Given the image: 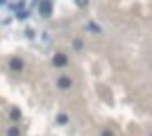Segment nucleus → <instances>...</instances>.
<instances>
[{"mask_svg": "<svg viewBox=\"0 0 152 136\" xmlns=\"http://www.w3.org/2000/svg\"><path fill=\"white\" fill-rule=\"evenodd\" d=\"M66 64H68V57H66L64 52H55V55H52V66H55V68H64Z\"/></svg>", "mask_w": 152, "mask_h": 136, "instance_id": "f257e3e1", "label": "nucleus"}, {"mask_svg": "<svg viewBox=\"0 0 152 136\" xmlns=\"http://www.w3.org/2000/svg\"><path fill=\"white\" fill-rule=\"evenodd\" d=\"M39 14L45 16V18L52 14V2H50V0H41V2H39Z\"/></svg>", "mask_w": 152, "mask_h": 136, "instance_id": "f03ea898", "label": "nucleus"}, {"mask_svg": "<svg viewBox=\"0 0 152 136\" xmlns=\"http://www.w3.org/2000/svg\"><path fill=\"white\" fill-rule=\"evenodd\" d=\"M23 68H25V64H23V59H20V57H12V59H9V71L20 73Z\"/></svg>", "mask_w": 152, "mask_h": 136, "instance_id": "7ed1b4c3", "label": "nucleus"}, {"mask_svg": "<svg viewBox=\"0 0 152 136\" xmlns=\"http://www.w3.org/2000/svg\"><path fill=\"white\" fill-rule=\"evenodd\" d=\"M57 86H59L61 91H68L70 86H73V79H70V77H66V75H61V77L57 79Z\"/></svg>", "mask_w": 152, "mask_h": 136, "instance_id": "20e7f679", "label": "nucleus"}, {"mask_svg": "<svg viewBox=\"0 0 152 136\" xmlns=\"http://www.w3.org/2000/svg\"><path fill=\"white\" fill-rule=\"evenodd\" d=\"M20 116H23V113H20V109H18V107H14V109L9 111V118H12L14 123H18V120H20Z\"/></svg>", "mask_w": 152, "mask_h": 136, "instance_id": "39448f33", "label": "nucleus"}, {"mask_svg": "<svg viewBox=\"0 0 152 136\" xmlns=\"http://www.w3.org/2000/svg\"><path fill=\"white\" fill-rule=\"evenodd\" d=\"M7 136H20V129H18V125H12V127L7 129Z\"/></svg>", "mask_w": 152, "mask_h": 136, "instance_id": "423d86ee", "label": "nucleus"}, {"mask_svg": "<svg viewBox=\"0 0 152 136\" xmlns=\"http://www.w3.org/2000/svg\"><path fill=\"white\" fill-rule=\"evenodd\" d=\"M57 123L59 125H66V123H68V116H66V113H59V116H57Z\"/></svg>", "mask_w": 152, "mask_h": 136, "instance_id": "0eeeda50", "label": "nucleus"}, {"mask_svg": "<svg viewBox=\"0 0 152 136\" xmlns=\"http://www.w3.org/2000/svg\"><path fill=\"white\" fill-rule=\"evenodd\" d=\"M86 27H89V32H93V34H100V27L95 25V23H89Z\"/></svg>", "mask_w": 152, "mask_h": 136, "instance_id": "6e6552de", "label": "nucleus"}, {"mask_svg": "<svg viewBox=\"0 0 152 136\" xmlns=\"http://www.w3.org/2000/svg\"><path fill=\"white\" fill-rule=\"evenodd\" d=\"M73 48H75V50H82V39H73Z\"/></svg>", "mask_w": 152, "mask_h": 136, "instance_id": "1a4fd4ad", "label": "nucleus"}, {"mask_svg": "<svg viewBox=\"0 0 152 136\" xmlns=\"http://www.w3.org/2000/svg\"><path fill=\"white\" fill-rule=\"evenodd\" d=\"M89 2H91V0H75V5H77V7H86Z\"/></svg>", "mask_w": 152, "mask_h": 136, "instance_id": "9d476101", "label": "nucleus"}, {"mask_svg": "<svg viewBox=\"0 0 152 136\" xmlns=\"http://www.w3.org/2000/svg\"><path fill=\"white\" fill-rule=\"evenodd\" d=\"M16 16H18V18L23 20V18H27V12H25V9H23V12H18V14H16Z\"/></svg>", "mask_w": 152, "mask_h": 136, "instance_id": "9b49d317", "label": "nucleus"}, {"mask_svg": "<svg viewBox=\"0 0 152 136\" xmlns=\"http://www.w3.org/2000/svg\"><path fill=\"white\" fill-rule=\"evenodd\" d=\"M102 136H114V134H111V132H102Z\"/></svg>", "mask_w": 152, "mask_h": 136, "instance_id": "f8f14e48", "label": "nucleus"}, {"mask_svg": "<svg viewBox=\"0 0 152 136\" xmlns=\"http://www.w3.org/2000/svg\"><path fill=\"white\" fill-rule=\"evenodd\" d=\"M5 2H7V0H0V5H5Z\"/></svg>", "mask_w": 152, "mask_h": 136, "instance_id": "ddd939ff", "label": "nucleus"}]
</instances>
